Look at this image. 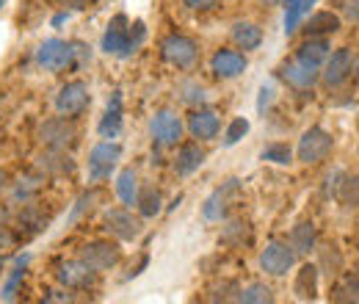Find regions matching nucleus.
<instances>
[{
  "label": "nucleus",
  "mask_w": 359,
  "mask_h": 304,
  "mask_svg": "<svg viewBox=\"0 0 359 304\" xmlns=\"http://www.w3.org/2000/svg\"><path fill=\"white\" fill-rule=\"evenodd\" d=\"M42 144L47 150H67L72 141H75V125L67 119V117H55V119H47L42 125Z\"/></svg>",
  "instance_id": "9b49d317"
},
{
  "label": "nucleus",
  "mask_w": 359,
  "mask_h": 304,
  "mask_svg": "<svg viewBox=\"0 0 359 304\" xmlns=\"http://www.w3.org/2000/svg\"><path fill=\"white\" fill-rule=\"evenodd\" d=\"M161 50H163V58L172 64V67H177V70H188V67H194V61H196V55H199V47L194 39H188V37H166L163 44H161Z\"/></svg>",
  "instance_id": "6e6552de"
},
{
  "label": "nucleus",
  "mask_w": 359,
  "mask_h": 304,
  "mask_svg": "<svg viewBox=\"0 0 359 304\" xmlns=\"http://www.w3.org/2000/svg\"><path fill=\"white\" fill-rule=\"evenodd\" d=\"M3 6H6V0H0V8H3Z\"/></svg>",
  "instance_id": "49530a36"
},
{
  "label": "nucleus",
  "mask_w": 359,
  "mask_h": 304,
  "mask_svg": "<svg viewBox=\"0 0 359 304\" xmlns=\"http://www.w3.org/2000/svg\"><path fill=\"white\" fill-rule=\"evenodd\" d=\"M269 3H282V6H287L290 0H269Z\"/></svg>",
  "instance_id": "a18cd8bd"
},
{
  "label": "nucleus",
  "mask_w": 359,
  "mask_h": 304,
  "mask_svg": "<svg viewBox=\"0 0 359 304\" xmlns=\"http://www.w3.org/2000/svg\"><path fill=\"white\" fill-rule=\"evenodd\" d=\"M235 302L269 304V302H273V291H271L269 285H263V282H252V285H246V288H241V291H238Z\"/></svg>",
  "instance_id": "cd10ccee"
},
{
  "label": "nucleus",
  "mask_w": 359,
  "mask_h": 304,
  "mask_svg": "<svg viewBox=\"0 0 359 304\" xmlns=\"http://www.w3.org/2000/svg\"><path fill=\"white\" fill-rule=\"evenodd\" d=\"M276 75L285 81V84H290L293 88H313L318 84V67L313 64H304V61H299V58H293V61H285L279 70H276Z\"/></svg>",
  "instance_id": "f8f14e48"
},
{
  "label": "nucleus",
  "mask_w": 359,
  "mask_h": 304,
  "mask_svg": "<svg viewBox=\"0 0 359 304\" xmlns=\"http://www.w3.org/2000/svg\"><path fill=\"white\" fill-rule=\"evenodd\" d=\"M61 3H67V6H72V8H83L86 0H61Z\"/></svg>",
  "instance_id": "79ce46f5"
},
{
  "label": "nucleus",
  "mask_w": 359,
  "mask_h": 304,
  "mask_svg": "<svg viewBox=\"0 0 359 304\" xmlns=\"http://www.w3.org/2000/svg\"><path fill=\"white\" fill-rule=\"evenodd\" d=\"M293 293L299 296V299H310L313 302L315 296H318V268L315 265H302V271H299V277H296V285H293Z\"/></svg>",
  "instance_id": "5701e85b"
},
{
  "label": "nucleus",
  "mask_w": 359,
  "mask_h": 304,
  "mask_svg": "<svg viewBox=\"0 0 359 304\" xmlns=\"http://www.w3.org/2000/svg\"><path fill=\"white\" fill-rule=\"evenodd\" d=\"M340 17L332 14V11H318L313 14L307 22H304V34L307 37H329V34H337L340 31Z\"/></svg>",
  "instance_id": "aec40b11"
},
{
  "label": "nucleus",
  "mask_w": 359,
  "mask_h": 304,
  "mask_svg": "<svg viewBox=\"0 0 359 304\" xmlns=\"http://www.w3.org/2000/svg\"><path fill=\"white\" fill-rule=\"evenodd\" d=\"M149 136L158 147H177L182 136V119L175 111H158L149 122Z\"/></svg>",
  "instance_id": "0eeeda50"
},
{
  "label": "nucleus",
  "mask_w": 359,
  "mask_h": 304,
  "mask_svg": "<svg viewBox=\"0 0 359 304\" xmlns=\"http://www.w3.org/2000/svg\"><path fill=\"white\" fill-rule=\"evenodd\" d=\"M97 197H100V194H97V191H91V194H83V197H81V199H78V205H75V211H72V213H69V221H75V218L81 216V213H83V211H86V208H91V202H94V199H97Z\"/></svg>",
  "instance_id": "e433bc0d"
},
{
  "label": "nucleus",
  "mask_w": 359,
  "mask_h": 304,
  "mask_svg": "<svg viewBox=\"0 0 359 304\" xmlns=\"http://www.w3.org/2000/svg\"><path fill=\"white\" fill-rule=\"evenodd\" d=\"M332 147H334V138L323 131V128H310V131H304V136L299 138V150L296 152H299V161L302 164H320V161L329 158Z\"/></svg>",
  "instance_id": "f03ea898"
},
{
  "label": "nucleus",
  "mask_w": 359,
  "mask_h": 304,
  "mask_svg": "<svg viewBox=\"0 0 359 304\" xmlns=\"http://www.w3.org/2000/svg\"><path fill=\"white\" fill-rule=\"evenodd\" d=\"M182 6L191 11H210L219 6V0H182Z\"/></svg>",
  "instance_id": "4c0bfd02"
},
{
  "label": "nucleus",
  "mask_w": 359,
  "mask_h": 304,
  "mask_svg": "<svg viewBox=\"0 0 359 304\" xmlns=\"http://www.w3.org/2000/svg\"><path fill=\"white\" fill-rule=\"evenodd\" d=\"M271 100H273V86H260V97H257V111L260 114L269 108Z\"/></svg>",
  "instance_id": "58836bf2"
},
{
  "label": "nucleus",
  "mask_w": 359,
  "mask_h": 304,
  "mask_svg": "<svg viewBox=\"0 0 359 304\" xmlns=\"http://www.w3.org/2000/svg\"><path fill=\"white\" fill-rule=\"evenodd\" d=\"M202 164H205V150H202L196 141H188V144H182V147H180L177 161H175V169H177L180 177L194 174Z\"/></svg>",
  "instance_id": "a211bd4d"
},
{
  "label": "nucleus",
  "mask_w": 359,
  "mask_h": 304,
  "mask_svg": "<svg viewBox=\"0 0 359 304\" xmlns=\"http://www.w3.org/2000/svg\"><path fill=\"white\" fill-rule=\"evenodd\" d=\"M337 197H340V199H343L348 208H359V174H354V177H346V180L340 183Z\"/></svg>",
  "instance_id": "c756f323"
},
{
  "label": "nucleus",
  "mask_w": 359,
  "mask_h": 304,
  "mask_svg": "<svg viewBox=\"0 0 359 304\" xmlns=\"http://www.w3.org/2000/svg\"><path fill=\"white\" fill-rule=\"evenodd\" d=\"M293 265H296V252H293L290 244L271 241L269 246L260 252V268L271 277H285Z\"/></svg>",
  "instance_id": "39448f33"
},
{
  "label": "nucleus",
  "mask_w": 359,
  "mask_h": 304,
  "mask_svg": "<svg viewBox=\"0 0 359 304\" xmlns=\"http://www.w3.org/2000/svg\"><path fill=\"white\" fill-rule=\"evenodd\" d=\"M105 224H108V230L119 241H133V238H138V232H141V221L130 211H122V208L105 211Z\"/></svg>",
  "instance_id": "2eb2a0df"
},
{
  "label": "nucleus",
  "mask_w": 359,
  "mask_h": 304,
  "mask_svg": "<svg viewBox=\"0 0 359 304\" xmlns=\"http://www.w3.org/2000/svg\"><path fill=\"white\" fill-rule=\"evenodd\" d=\"M346 17L359 22V0H348V3H346Z\"/></svg>",
  "instance_id": "ea45409f"
},
{
  "label": "nucleus",
  "mask_w": 359,
  "mask_h": 304,
  "mask_svg": "<svg viewBox=\"0 0 359 304\" xmlns=\"http://www.w3.org/2000/svg\"><path fill=\"white\" fill-rule=\"evenodd\" d=\"M128 17H114L111 20V25L105 28V34H102V50L108 53V55H116V58H128V55H133L135 44L130 39V34H128Z\"/></svg>",
  "instance_id": "423d86ee"
},
{
  "label": "nucleus",
  "mask_w": 359,
  "mask_h": 304,
  "mask_svg": "<svg viewBox=\"0 0 359 304\" xmlns=\"http://www.w3.org/2000/svg\"><path fill=\"white\" fill-rule=\"evenodd\" d=\"M180 94H182V103H188V105H202V103L208 100L205 88L199 86V84H194V81H185V84L180 86Z\"/></svg>",
  "instance_id": "c9c22d12"
},
{
  "label": "nucleus",
  "mask_w": 359,
  "mask_h": 304,
  "mask_svg": "<svg viewBox=\"0 0 359 304\" xmlns=\"http://www.w3.org/2000/svg\"><path fill=\"white\" fill-rule=\"evenodd\" d=\"M235 188H238V180H229L224 188L213 191V194L205 199V205H202V216L208 218V221H222L226 213V194H232Z\"/></svg>",
  "instance_id": "6ab92c4d"
},
{
  "label": "nucleus",
  "mask_w": 359,
  "mask_h": 304,
  "mask_svg": "<svg viewBox=\"0 0 359 304\" xmlns=\"http://www.w3.org/2000/svg\"><path fill=\"white\" fill-rule=\"evenodd\" d=\"M89 105V86L83 81H69L55 94V111L61 117H78Z\"/></svg>",
  "instance_id": "20e7f679"
},
{
  "label": "nucleus",
  "mask_w": 359,
  "mask_h": 304,
  "mask_svg": "<svg viewBox=\"0 0 359 304\" xmlns=\"http://www.w3.org/2000/svg\"><path fill=\"white\" fill-rule=\"evenodd\" d=\"M36 64L47 72H64L75 70V44L64 39H45L36 50Z\"/></svg>",
  "instance_id": "f257e3e1"
},
{
  "label": "nucleus",
  "mask_w": 359,
  "mask_h": 304,
  "mask_svg": "<svg viewBox=\"0 0 359 304\" xmlns=\"http://www.w3.org/2000/svg\"><path fill=\"white\" fill-rule=\"evenodd\" d=\"M290 246H293V252H296V255H310V252H313L315 249L313 221H304V224L293 227V232H290Z\"/></svg>",
  "instance_id": "393cba45"
},
{
  "label": "nucleus",
  "mask_w": 359,
  "mask_h": 304,
  "mask_svg": "<svg viewBox=\"0 0 359 304\" xmlns=\"http://www.w3.org/2000/svg\"><path fill=\"white\" fill-rule=\"evenodd\" d=\"M219 128H222V122H219L216 111H210V108H196V111L188 117V133H191L194 138H199V141L216 138V136H219Z\"/></svg>",
  "instance_id": "dca6fc26"
},
{
  "label": "nucleus",
  "mask_w": 359,
  "mask_h": 304,
  "mask_svg": "<svg viewBox=\"0 0 359 304\" xmlns=\"http://www.w3.org/2000/svg\"><path fill=\"white\" fill-rule=\"evenodd\" d=\"M351 50L340 47L326 58V70H323V84L326 86H343L351 78Z\"/></svg>",
  "instance_id": "4468645a"
},
{
  "label": "nucleus",
  "mask_w": 359,
  "mask_h": 304,
  "mask_svg": "<svg viewBox=\"0 0 359 304\" xmlns=\"http://www.w3.org/2000/svg\"><path fill=\"white\" fill-rule=\"evenodd\" d=\"M318 0H290L287 6H285V34L290 37V34H296V28L302 25V20H304V14H310V8H313Z\"/></svg>",
  "instance_id": "b1692460"
},
{
  "label": "nucleus",
  "mask_w": 359,
  "mask_h": 304,
  "mask_svg": "<svg viewBox=\"0 0 359 304\" xmlns=\"http://www.w3.org/2000/svg\"><path fill=\"white\" fill-rule=\"evenodd\" d=\"M232 42L241 50H257L263 44V31L255 22H235L232 25Z\"/></svg>",
  "instance_id": "4be33fe9"
},
{
  "label": "nucleus",
  "mask_w": 359,
  "mask_h": 304,
  "mask_svg": "<svg viewBox=\"0 0 359 304\" xmlns=\"http://www.w3.org/2000/svg\"><path fill=\"white\" fill-rule=\"evenodd\" d=\"M39 169L50 174H67L75 169V164L69 155H64V150H50L39 158Z\"/></svg>",
  "instance_id": "a878e982"
},
{
  "label": "nucleus",
  "mask_w": 359,
  "mask_h": 304,
  "mask_svg": "<svg viewBox=\"0 0 359 304\" xmlns=\"http://www.w3.org/2000/svg\"><path fill=\"white\" fill-rule=\"evenodd\" d=\"M116 194L125 205H135L138 199V177H135L133 169H122L119 177H116Z\"/></svg>",
  "instance_id": "bb28decb"
},
{
  "label": "nucleus",
  "mask_w": 359,
  "mask_h": 304,
  "mask_svg": "<svg viewBox=\"0 0 359 304\" xmlns=\"http://www.w3.org/2000/svg\"><path fill=\"white\" fill-rule=\"evenodd\" d=\"M25 263H28V258H20V260H17L14 271H11V277H8V282L3 285V299H14L17 285H20V282H22V277H25Z\"/></svg>",
  "instance_id": "72a5a7b5"
},
{
  "label": "nucleus",
  "mask_w": 359,
  "mask_h": 304,
  "mask_svg": "<svg viewBox=\"0 0 359 304\" xmlns=\"http://www.w3.org/2000/svg\"><path fill=\"white\" fill-rule=\"evenodd\" d=\"M329 42L323 39V37H307V42L299 47V53H296V58L299 61H304V64H313V67H320L326 58H329Z\"/></svg>",
  "instance_id": "412c9836"
},
{
  "label": "nucleus",
  "mask_w": 359,
  "mask_h": 304,
  "mask_svg": "<svg viewBox=\"0 0 359 304\" xmlns=\"http://www.w3.org/2000/svg\"><path fill=\"white\" fill-rule=\"evenodd\" d=\"M55 277H58V282L64 288H75V291H86V288H91L97 282V271L89 268L83 260L61 263L58 271H55Z\"/></svg>",
  "instance_id": "9d476101"
},
{
  "label": "nucleus",
  "mask_w": 359,
  "mask_h": 304,
  "mask_svg": "<svg viewBox=\"0 0 359 304\" xmlns=\"http://www.w3.org/2000/svg\"><path fill=\"white\" fill-rule=\"evenodd\" d=\"M119 258H122V252H119V246L111 244V241H91V244H86V246L81 249V260L86 263L89 268H94L97 274L114 268V265L119 263Z\"/></svg>",
  "instance_id": "1a4fd4ad"
},
{
  "label": "nucleus",
  "mask_w": 359,
  "mask_h": 304,
  "mask_svg": "<svg viewBox=\"0 0 359 304\" xmlns=\"http://www.w3.org/2000/svg\"><path fill=\"white\" fill-rule=\"evenodd\" d=\"M6 180H8V177H6V172H3V169H0V191H3V188H6Z\"/></svg>",
  "instance_id": "c03bdc74"
},
{
  "label": "nucleus",
  "mask_w": 359,
  "mask_h": 304,
  "mask_svg": "<svg viewBox=\"0 0 359 304\" xmlns=\"http://www.w3.org/2000/svg\"><path fill=\"white\" fill-rule=\"evenodd\" d=\"M97 133L105 138V141H114L119 133H122V91H114L111 100H108V108L97 125Z\"/></svg>",
  "instance_id": "f3484780"
},
{
  "label": "nucleus",
  "mask_w": 359,
  "mask_h": 304,
  "mask_svg": "<svg viewBox=\"0 0 359 304\" xmlns=\"http://www.w3.org/2000/svg\"><path fill=\"white\" fill-rule=\"evenodd\" d=\"M351 75H354V81L359 84V55L354 58V61H351Z\"/></svg>",
  "instance_id": "a19ab883"
},
{
  "label": "nucleus",
  "mask_w": 359,
  "mask_h": 304,
  "mask_svg": "<svg viewBox=\"0 0 359 304\" xmlns=\"http://www.w3.org/2000/svg\"><path fill=\"white\" fill-rule=\"evenodd\" d=\"M135 205H138V211H141V216L144 218L158 216V213H161V194H158L152 185L138 188V199H135Z\"/></svg>",
  "instance_id": "c85d7f7f"
},
{
  "label": "nucleus",
  "mask_w": 359,
  "mask_h": 304,
  "mask_svg": "<svg viewBox=\"0 0 359 304\" xmlns=\"http://www.w3.org/2000/svg\"><path fill=\"white\" fill-rule=\"evenodd\" d=\"M222 241L224 244H243V241H249V224L246 221H232V224H226V230L222 232Z\"/></svg>",
  "instance_id": "7c9ffc66"
},
{
  "label": "nucleus",
  "mask_w": 359,
  "mask_h": 304,
  "mask_svg": "<svg viewBox=\"0 0 359 304\" xmlns=\"http://www.w3.org/2000/svg\"><path fill=\"white\" fill-rule=\"evenodd\" d=\"M122 158V147L116 141H100L89 152V177L91 180H105L111 177L116 164Z\"/></svg>",
  "instance_id": "7ed1b4c3"
},
{
  "label": "nucleus",
  "mask_w": 359,
  "mask_h": 304,
  "mask_svg": "<svg viewBox=\"0 0 359 304\" xmlns=\"http://www.w3.org/2000/svg\"><path fill=\"white\" fill-rule=\"evenodd\" d=\"M246 67H249V61H246V55L238 53V50H216L213 58H210L213 75H216V78H224V81L243 75Z\"/></svg>",
  "instance_id": "ddd939ff"
},
{
  "label": "nucleus",
  "mask_w": 359,
  "mask_h": 304,
  "mask_svg": "<svg viewBox=\"0 0 359 304\" xmlns=\"http://www.w3.org/2000/svg\"><path fill=\"white\" fill-rule=\"evenodd\" d=\"M334 299L337 302H359V277H346L343 285L334 288Z\"/></svg>",
  "instance_id": "473e14b6"
},
{
  "label": "nucleus",
  "mask_w": 359,
  "mask_h": 304,
  "mask_svg": "<svg viewBox=\"0 0 359 304\" xmlns=\"http://www.w3.org/2000/svg\"><path fill=\"white\" fill-rule=\"evenodd\" d=\"M246 133H249V119H243V117L232 119V122H229V128H226V133H224V147H235Z\"/></svg>",
  "instance_id": "f704fd0d"
},
{
  "label": "nucleus",
  "mask_w": 359,
  "mask_h": 304,
  "mask_svg": "<svg viewBox=\"0 0 359 304\" xmlns=\"http://www.w3.org/2000/svg\"><path fill=\"white\" fill-rule=\"evenodd\" d=\"M263 161H271V164L285 166V164H290V161H293V152H290V147H287V144H271V147L263 150Z\"/></svg>",
  "instance_id": "2f4dec72"
},
{
  "label": "nucleus",
  "mask_w": 359,
  "mask_h": 304,
  "mask_svg": "<svg viewBox=\"0 0 359 304\" xmlns=\"http://www.w3.org/2000/svg\"><path fill=\"white\" fill-rule=\"evenodd\" d=\"M69 20V14H58V17H53V25H61V22H67Z\"/></svg>",
  "instance_id": "37998d69"
}]
</instances>
